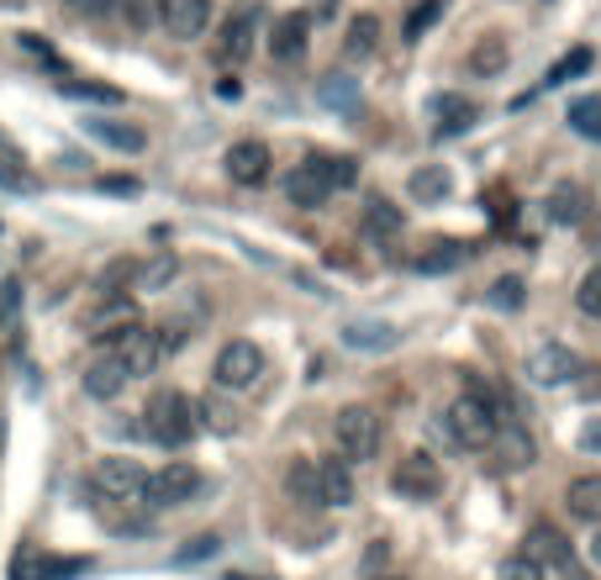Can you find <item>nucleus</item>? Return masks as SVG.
Wrapping results in <instances>:
<instances>
[{
  "label": "nucleus",
  "instance_id": "1",
  "mask_svg": "<svg viewBox=\"0 0 601 580\" xmlns=\"http://www.w3.org/2000/svg\"><path fill=\"white\" fill-rule=\"evenodd\" d=\"M142 427L164 449H185L200 433V412H196V401L180 396V391H159V396L148 401V412H142Z\"/></svg>",
  "mask_w": 601,
  "mask_h": 580
},
{
  "label": "nucleus",
  "instance_id": "2",
  "mask_svg": "<svg viewBox=\"0 0 601 580\" xmlns=\"http://www.w3.org/2000/svg\"><path fill=\"white\" fill-rule=\"evenodd\" d=\"M106 354L127 370V381H138V375H154L164 364V343H159V327H142V322H121L106 333Z\"/></svg>",
  "mask_w": 601,
  "mask_h": 580
},
{
  "label": "nucleus",
  "instance_id": "3",
  "mask_svg": "<svg viewBox=\"0 0 601 580\" xmlns=\"http://www.w3.org/2000/svg\"><path fill=\"white\" fill-rule=\"evenodd\" d=\"M443 427H449V439L460 443V449H485V443L496 439V406H491V396H481V391H464V396L449 401V412H443Z\"/></svg>",
  "mask_w": 601,
  "mask_h": 580
},
{
  "label": "nucleus",
  "instance_id": "4",
  "mask_svg": "<svg viewBox=\"0 0 601 580\" xmlns=\"http://www.w3.org/2000/svg\"><path fill=\"white\" fill-rule=\"evenodd\" d=\"M381 417L370 412V406H343L338 417H333V443H338L343 460H375L381 454Z\"/></svg>",
  "mask_w": 601,
  "mask_h": 580
},
{
  "label": "nucleus",
  "instance_id": "5",
  "mask_svg": "<svg viewBox=\"0 0 601 580\" xmlns=\"http://www.w3.org/2000/svg\"><path fill=\"white\" fill-rule=\"evenodd\" d=\"M575 375H581V360H575V348H564V343H539V348L522 360V381L539 385V391L570 385Z\"/></svg>",
  "mask_w": 601,
  "mask_h": 580
},
{
  "label": "nucleus",
  "instance_id": "6",
  "mask_svg": "<svg viewBox=\"0 0 601 580\" xmlns=\"http://www.w3.org/2000/svg\"><path fill=\"white\" fill-rule=\"evenodd\" d=\"M259 375H264V348L259 343L233 338L217 354V385L221 391H248V385H259Z\"/></svg>",
  "mask_w": 601,
  "mask_h": 580
},
{
  "label": "nucleus",
  "instance_id": "7",
  "mask_svg": "<svg viewBox=\"0 0 601 580\" xmlns=\"http://www.w3.org/2000/svg\"><path fill=\"white\" fill-rule=\"evenodd\" d=\"M200 491V470L196 464H164V470H154L148 481H142V501L148 507H180V501H190Z\"/></svg>",
  "mask_w": 601,
  "mask_h": 580
},
{
  "label": "nucleus",
  "instance_id": "8",
  "mask_svg": "<svg viewBox=\"0 0 601 580\" xmlns=\"http://www.w3.org/2000/svg\"><path fill=\"white\" fill-rule=\"evenodd\" d=\"M391 491L406 501H433L443 491V470L439 460H427V454H406V460L391 470Z\"/></svg>",
  "mask_w": 601,
  "mask_h": 580
},
{
  "label": "nucleus",
  "instance_id": "9",
  "mask_svg": "<svg viewBox=\"0 0 601 580\" xmlns=\"http://www.w3.org/2000/svg\"><path fill=\"white\" fill-rule=\"evenodd\" d=\"M142 481H148V475H142L138 460H100L96 475H90V485H96L100 497H106V501H127V507L142 501Z\"/></svg>",
  "mask_w": 601,
  "mask_h": 580
},
{
  "label": "nucleus",
  "instance_id": "10",
  "mask_svg": "<svg viewBox=\"0 0 601 580\" xmlns=\"http://www.w3.org/2000/svg\"><path fill=\"white\" fill-rule=\"evenodd\" d=\"M269 169H275L269 142L243 138V142H233V148H227V175H233V185H264V180H269Z\"/></svg>",
  "mask_w": 601,
  "mask_h": 580
},
{
  "label": "nucleus",
  "instance_id": "11",
  "mask_svg": "<svg viewBox=\"0 0 601 580\" xmlns=\"http://www.w3.org/2000/svg\"><path fill=\"white\" fill-rule=\"evenodd\" d=\"M306 42H312V17L306 11H285L269 27V53H275V63H300L306 59Z\"/></svg>",
  "mask_w": 601,
  "mask_h": 580
},
{
  "label": "nucleus",
  "instance_id": "12",
  "mask_svg": "<svg viewBox=\"0 0 601 580\" xmlns=\"http://www.w3.org/2000/svg\"><path fill=\"white\" fill-rule=\"evenodd\" d=\"M159 21H164V32L169 38H200L206 27H211V0H164L159 6Z\"/></svg>",
  "mask_w": 601,
  "mask_h": 580
},
{
  "label": "nucleus",
  "instance_id": "13",
  "mask_svg": "<svg viewBox=\"0 0 601 580\" xmlns=\"http://www.w3.org/2000/svg\"><path fill=\"white\" fill-rule=\"evenodd\" d=\"M485 449H491L496 470H528V464L539 460V449H533V439H528V427H518V422H501L496 439L485 443Z\"/></svg>",
  "mask_w": 601,
  "mask_h": 580
},
{
  "label": "nucleus",
  "instance_id": "14",
  "mask_svg": "<svg viewBox=\"0 0 601 580\" xmlns=\"http://www.w3.org/2000/svg\"><path fill=\"white\" fill-rule=\"evenodd\" d=\"M285 196H290V206H300V212H317V206H327L333 185H327V175H322L317 164L306 159L300 169H290V175H285Z\"/></svg>",
  "mask_w": 601,
  "mask_h": 580
},
{
  "label": "nucleus",
  "instance_id": "15",
  "mask_svg": "<svg viewBox=\"0 0 601 580\" xmlns=\"http://www.w3.org/2000/svg\"><path fill=\"white\" fill-rule=\"evenodd\" d=\"M85 576V560H53V554H38V549H21L17 564H11V580H69Z\"/></svg>",
  "mask_w": 601,
  "mask_h": 580
},
{
  "label": "nucleus",
  "instance_id": "16",
  "mask_svg": "<svg viewBox=\"0 0 601 580\" xmlns=\"http://www.w3.org/2000/svg\"><path fill=\"white\" fill-rule=\"evenodd\" d=\"M317 470V507H348L354 501V475H348V464L343 460H312Z\"/></svg>",
  "mask_w": 601,
  "mask_h": 580
},
{
  "label": "nucleus",
  "instance_id": "17",
  "mask_svg": "<svg viewBox=\"0 0 601 580\" xmlns=\"http://www.w3.org/2000/svg\"><path fill=\"white\" fill-rule=\"evenodd\" d=\"M475 259V243H460V238H443V243H427L417 259H412V269L417 275H449V269H460V264Z\"/></svg>",
  "mask_w": 601,
  "mask_h": 580
},
{
  "label": "nucleus",
  "instance_id": "18",
  "mask_svg": "<svg viewBox=\"0 0 601 580\" xmlns=\"http://www.w3.org/2000/svg\"><path fill=\"white\" fill-rule=\"evenodd\" d=\"M175 275H180V259H175V254H154V259L132 264V281H127V291H132V296H159V291L175 285Z\"/></svg>",
  "mask_w": 601,
  "mask_h": 580
},
{
  "label": "nucleus",
  "instance_id": "19",
  "mask_svg": "<svg viewBox=\"0 0 601 580\" xmlns=\"http://www.w3.org/2000/svg\"><path fill=\"white\" fill-rule=\"evenodd\" d=\"M343 343L359 348V354H391V348L401 343V333L381 317H364V322H348V327H343Z\"/></svg>",
  "mask_w": 601,
  "mask_h": 580
},
{
  "label": "nucleus",
  "instance_id": "20",
  "mask_svg": "<svg viewBox=\"0 0 601 580\" xmlns=\"http://www.w3.org/2000/svg\"><path fill=\"white\" fill-rule=\"evenodd\" d=\"M522 543H528V549H522L528 560H539V564H570V543H564V533L554 528V522H533Z\"/></svg>",
  "mask_w": 601,
  "mask_h": 580
},
{
  "label": "nucleus",
  "instance_id": "21",
  "mask_svg": "<svg viewBox=\"0 0 601 580\" xmlns=\"http://www.w3.org/2000/svg\"><path fill=\"white\" fill-rule=\"evenodd\" d=\"M254 38H259V11H238V17L221 27V59L243 63L254 53Z\"/></svg>",
  "mask_w": 601,
  "mask_h": 580
},
{
  "label": "nucleus",
  "instance_id": "22",
  "mask_svg": "<svg viewBox=\"0 0 601 580\" xmlns=\"http://www.w3.org/2000/svg\"><path fill=\"white\" fill-rule=\"evenodd\" d=\"M549 217L560 222V227H585V222H591V196H585L581 185H554Z\"/></svg>",
  "mask_w": 601,
  "mask_h": 580
},
{
  "label": "nucleus",
  "instance_id": "23",
  "mask_svg": "<svg viewBox=\"0 0 601 580\" xmlns=\"http://www.w3.org/2000/svg\"><path fill=\"white\" fill-rule=\"evenodd\" d=\"M121 385H127V370H121L111 354H100V360H90V370H85V396L96 401H117Z\"/></svg>",
  "mask_w": 601,
  "mask_h": 580
},
{
  "label": "nucleus",
  "instance_id": "24",
  "mask_svg": "<svg viewBox=\"0 0 601 580\" xmlns=\"http://www.w3.org/2000/svg\"><path fill=\"white\" fill-rule=\"evenodd\" d=\"M433 117H439V132L454 138V132H470V127L481 121V106L470 96H439L433 100Z\"/></svg>",
  "mask_w": 601,
  "mask_h": 580
},
{
  "label": "nucleus",
  "instance_id": "25",
  "mask_svg": "<svg viewBox=\"0 0 601 580\" xmlns=\"http://www.w3.org/2000/svg\"><path fill=\"white\" fill-rule=\"evenodd\" d=\"M85 132L96 142H106V148H117V154H142V127H132V121H85Z\"/></svg>",
  "mask_w": 601,
  "mask_h": 580
},
{
  "label": "nucleus",
  "instance_id": "26",
  "mask_svg": "<svg viewBox=\"0 0 601 580\" xmlns=\"http://www.w3.org/2000/svg\"><path fill=\"white\" fill-rule=\"evenodd\" d=\"M564 507H570V518L601 522V475H581L564 485Z\"/></svg>",
  "mask_w": 601,
  "mask_h": 580
},
{
  "label": "nucleus",
  "instance_id": "27",
  "mask_svg": "<svg viewBox=\"0 0 601 580\" xmlns=\"http://www.w3.org/2000/svg\"><path fill=\"white\" fill-rule=\"evenodd\" d=\"M401 227H406V217H401L396 200L375 196L364 206V233H370V238H401Z\"/></svg>",
  "mask_w": 601,
  "mask_h": 580
},
{
  "label": "nucleus",
  "instance_id": "28",
  "mask_svg": "<svg viewBox=\"0 0 601 580\" xmlns=\"http://www.w3.org/2000/svg\"><path fill=\"white\" fill-rule=\"evenodd\" d=\"M200 412V427H211V433H238V406L221 396V391H211L206 401H196Z\"/></svg>",
  "mask_w": 601,
  "mask_h": 580
},
{
  "label": "nucleus",
  "instance_id": "29",
  "mask_svg": "<svg viewBox=\"0 0 601 580\" xmlns=\"http://www.w3.org/2000/svg\"><path fill=\"white\" fill-rule=\"evenodd\" d=\"M375 42H381V21L375 17H354V27H348V42H343V59L359 63L375 53Z\"/></svg>",
  "mask_w": 601,
  "mask_h": 580
},
{
  "label": "nucleus",
  "instance_id": "30",
  "mask_svg": "<svg viewBox=\"0 0 601 580\" xmlns=\"http://www.w3.org/2000/svg\"><path fill=\"white\" fill-rule=\"evenodd\" d=\"M312 164H317L322 175H327V185H333V190H348V185H359V164L348 159V154H312Z\"/></svg>",
  "mask_w": 601,
  "mask_h": 580
},
{
  "label": "nucleus",
  "instance_id": "31",
  "mask_svg": "<svg viewBox=\"0 0 601 580\" xmlns=\"http://www.w3.org/2000/svg\"><path fill=\"white\" fill-rule=\"evenodd\" d=\"M449 190H454V180H449V169H443V164H427V169L412 175V200H443Z\"/></svg>",
  "mask_w": 601,
  "mask_h": 580
},
{
  "label": "nucleus",
  "instance_id": "32",
  "mask_svg": "<svg viewBox=\"0 0 601 580\" xmlns=\"http://www.w3.org/2000/svg\"><path fill=\"white\" fill-rule=\"evenodd\" d=\"M570 127H575L581 138L601 142V96H585V100H575V106H570Z\"/></svg>",
  "mask_w": 601,
  "mask_h": 580
},
{
  "label": "nucleus",
  "instance_id": "33",
  "mask_svg": "<svg viewBox=\"0 0 601 580\" xmlns=\"http://www.w3.org/2000/svg\"><path fill=\"white\" fill-rule=\"evenodd\" d=\"M285 485H290V497H296V501L317 507V470H312V460H296V464H290Z\"/></svg>",
  "mask_w": 601,
  "mask_h": 580
},
{
  "label": "nucleus",
  "instance_id": "34",
  "mask_svg": "<svg viewBox=\"0 0 601 580\" xmlns=\"http://www.w3.org/2000/svg\"><path fill=\"white\" fill-rule=\"evenodd\" d=\"M470 69H475V75H501V69H506V48H501V38L475 42V53H470Z\"/></svg>",
  "mask_w": 601,
  "mask_h": 580
},
{
  "label": "nucleus",
  "instance_id": "35",
  "mask_svg": "<svg viewBox=\"0 0 601 580\" xmlns=\"http://www.w3.org/2000/svg\"><path fill=\"white\" fill-rule=\"evenodd\" d=\"M127 281H132V259H117V264H111V269H100V281H96L100 301L127 296Z\"/></svg>",
  "mask_w": 601,
  "mask_h": 580
},
{
  "label": "nucleus",
  "instance_id": "36",
  "mask_svg": "<svg viewBox=\"0 0 601 580\" xmlns=\"http://www.w3.org/2000/svg\"><path fill=\"white\" fill-rule=\"evenodd\" d=\"M317 96L327 100V106H354V100H359V80H348V75H327Z\"/></svg>",
  "mask_w": 601,
  "mask_h": 580
},
{
  "label": "nucleus",
  "instance_id": "37",
  "mask_svg": "<svg viewBox=\"0 0 601 580\" xmlns=\"http://www.w3.org/2000/svg\"><path fill=\"white\" fill-rule=\"evenodd\" d=\"M575 306H581L585 317H601V264H597V269H585V275H581V291H575Z\"/></svg>",
  "mask_w": 601,
  "mask_h": 580
},
{
  "label": "nucleus",
  "instance_id": "38",
  "mask_svg": "<svg viewBox=\"0 0 601 580\" xmlns=\"http://www.w3.org/2000/svg\"><path fill=\"white\" fill-rule=\"evenodd\" d=\"M485 301L501 306V312H518V306H522V281H518V275H501V281L485 291Z\"/></svg>",
  "mask_w": 601,
  "mask_h": 580
},
{
  "label": "nucleus",
  "instance_id": "39",
  "mask_svg": "<svg viewBox=\"0 0 601 580\" xmlns=\"http://www.w3.org/2000/svg\"><path fill=\"white\" fill-rule=\"evenodd\" d=\"M63 96H75V100H106V106H117L121 90L117 85H80V80H59Z\"/></svg>",
  "mask_w": 601,
  "mask_h": 580
},
{
  "label": "nucleus",
  "instance_id": "40",
  "mask_svg": "<svg viewBox=\"0 0 601 580\" xmlns=\"http://www.w3.org/2000/svg\"><path fill=\"white\" fill-rule=\"evenodd\" d=\"M501 580H549V564L528 560V554H512V560H501Z\"/></svg>",
  "mask_w": 601,
  "mask_h": 580
},
{
  "label": "nucleus",
  "instance_id": "41",
  "mask_svg": "<svg viewBox=\"0 0 601 580\" xmlns=\"http://www.w3.org/2000/svg\"><path fill=\"white\" fill-rule=\"evenodd\" d=\"M581 69H591V48H575L564 63H554V69H549V80H543V90H549V85H564L570 75H581Z\"/></svg>",
  "mask_w": 601,
  "mask_h": 580
},
{
  "label": "nucleus",
  "instance_id": "42",
  "mask_svg": "<svg viewBox=\"0 0 601 580\" xmlns=\"http://www.w3.org/2000/svg\"><path fill=\"white\" fill-rule=\"evenodd\" d=\"M439 17H443V0H422L417 11H412V21H406V38H422Z\"/></svg>",
  "mask_w": 601,
  "mask_h": 580
},
{
  "label": "nucleus",
  "instance_id": "43",
  "mask_svg": "<svg viewBox=\"0 0 601 580\" xmlns=\"http://www.w3.org/2000/svg\"><path fill=\"white\" fill-rule=\"evenodd\" d=\"M21 48H27L32 59H42V63H48V69H59V75H63V59H59V53H53V48H48V42L38 38V32H21Z\"/></svg>",
  "mask_w": 601,
  "mask_h": 580
},
{
  "label": "nucleus",
  "instance_id": "44",
  "mask_svg": "<svg viewBox=\"0 0 601 580\" xmlns=\"http://www.w3.org/2000/svg\"><path fill=\"white\" fill-rule=\"evenodd\" d=\"M221 549V539L217 533H200L196 543H190V549H180V564H196V560H211V554H217Z\"/></svg>",
  "mask_w": 601,
  "mask_h": 580
},
{
  "label": "nucleus",
  "instance_id": "45",
  "mask_svg": "<svg viewBox=\"0 0 601 580\" xmlns=\"http://www.w3.org/2000/svg\"><path fill=\"white\" fill-rule=\"evenodd\" d=\"M581 449H585V454H601V417H591L581 427Z\"/></svg>",
  "mask_w": 601,
  "mask_h": 580
},
{
  "label": "nucleus",
  "instance_id": "46",
  "mask_svg": "<svg viewBox=\"0 0 601 580\" xmlns=\"http://www.w3.org/2000/svg\"><path fill=\"white\" fill-rule=\"evenodd\" d=\"M127 17H132V27H148L154 21V0H127Z\"/></svg>",
  "mask_w": 601,
  "mask_h": 580
},
{
  "label": "nucleus",
  "instance_id": "47",
  "mask_svg": "<svg viewBox=\"0 0 601 580\" xmlns=\"http://www.w3.org/2000/svg\"><path fill=\"white\" fill-rule=\"evenodd\" d=\"M69 6H75V11H85V17H106L117 0H69Z\"/></svg>",
  "mask_w": 601,
  "mask_h": 580
},
{
  "label": "nucleus",
  "instance_id": "48",
  "mask_svg": "<svg viewBox=\"0 0 601 580\" xmlns=\"http://www.w3.org/2000/svg\"><path fill=\"white\" fill-rule=\"evenodd\" d=\"M217 96H221V100H238V96H243V85H238V80H221V85H217Z\"/></svg>",
  "mask_w": 601,
  "mask_h": 580
},
{
  "label": "nucleus",
  "instance_id": "49",
  "mask_svg": "<svg viewBox=\"0 0 601 580\" xmlns=\"http://www.w3.org/2000/svg\"><path fill=\"white\" fill-rule=\"evenodd\" d=\"M585 554H591V564H597V570H601V533H597V539H591V543H585Z\"/></svg>",
  "mask_w": 601,
  "mask_h": 580
},
{
  "label": "nucleus",
  "instance_id": "50",
  "mask_svg": "<svg viewBox=\"0 0 601 580\" xmlns=\"http://www.w3.org/2000/svg\"><path fill=\"white\" fill-rule=\"evenodd\" d=\"M381 580H401V576H381Z\"/></svg>",
  "mask_w": 601,
  "mask_h": 580
}]
</instances>
